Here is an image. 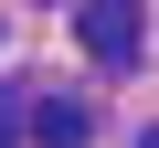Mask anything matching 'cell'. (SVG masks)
I'll return each mask as SVG.
<instances>
[{
    "label": "cell",
    "instance_id": "obj_1",
    "mask_svg": "<svg viewBox=\"0 0 159 148\" xmlns=\"http://www.w3.org/2000/svg\"><path fill=\"white\" fill-rule=\"evenodd\" d=\"M74 32H85V63H106V74H127V63L148 53L138 0H85V11H74Z\"/></svg>",
    "mask_w": 159,
    "mask_h": 148
},
{
    "label": "cell",
    "instance_id": "obj_2",
    "mask_svg": "<svg viewBox=\"0 0 159 148\" xmlns=\"http://www.w3.org/2000/svg\"><path fill=\"white\" fill-rule=\"evenodd\" d=\"M32 137H43V148H85V137H96V116L74 106V95H43V106H32Z\"/></svg>",
    "mask_w": 159,
    "mask_h": 148
},
{
    "label": "cell",
    "instance_id": "obj_3",
    "mask_svg": "<svg viewBox=\"0 0 159 148\" xmlns=\"http://www.w3.org/2000/svg\"><path fill=\"white\" fill-rule=\"evenodd\" d=\"M138 148H159V127H148V137H138Z\"/></svg>",
    "mask_w": 159,
    "mask_h": 148
}]
</instances>
